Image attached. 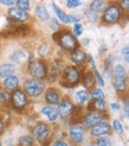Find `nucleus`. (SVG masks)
I'll return each mask as SVG.
<instances>
[{
	"instance_id": "nucleus-1",
	"label": "nucleus",
	"mask_w": 129,
	"mask_h": 146,
	"mask_svg": "<svg viewBox=\"0 0 129 146\" xmlns=\"http://www.w3.org/2000/svg\"><path fill=\"white\" fill-rule=\"evenodd\" d=\"M55 42L58 44L63 50L74 51L80 49V42H78L76 36L69 30H59L53 35Z\"/></svg>"
},
{
	"instance_id": "nucleus-2",
	"label": "nucleus",
	"mask_w": 129,
	"mask_h": 146,
	"mask_svg": "<svg viewBox=\"0 0 129 146\" xmlns=\"http://www.w3.org/2000/svg\"><path fill=\"white\" fill-rule=\"evenodd\" d=\"M82 72L75 65H68L63 69L61 76V84L68 88H74L81 82Z\"/></svg>"
},
{
	"instance_id": "nucleus-3",
	"label": "nucleus",
	"mask_w": 129,
	"mask_h": 146,
	"mask_svg": "<svg viewBox=\"0 0 129 146\" xmlns=\"http://www.w3.org/2000/svg\"><path fill=\"white\" fill-rule=\"evenodd\" d=\"M122 9L118 4H109L107 5V7L103 10V14H102V21L105 25H114L118 23L122 18Z\"/></svg>"
},
{
	"instance_id": "nucleus-4",
	"label": "nucleus",
	"mask_w": 129,
	"mask_h": 146,
	"mask_svg": "<svg viewBox=\"0 0 129 146\" xmlns=\"http://www.w3.org/2000/svg\"><path fill=\"white\" fill-rule=\"evenodd\" d=\"M28 74L32 76V78H37V80H45L49 75V67L47 63L40 58V60H33L32 62L28 63L27 67Z\"/></svg>"
},
{
	"instance_id": "nucleus-5",
	"label": "nucleus",
	"mask_w": 129,
	"mask_h": 146,
	"mask_svg": "<svg viewBox=\"0 0 129 146\" xmlns=\"http://www.w3.org/2000/svg\"><path fill=\"white\" fill-rule=\"evenodd\" d=\"M111 82L117 92H124L127 89V70L122 64H116L114 67Z\"/></svg>"
},
{
	"instance_id": "nucleus-6",
	"label": "nucleus",
	"mask_w": 129,
	"mask_h": 146,
	"mask_svg": "<svg viewBox=\"0 0 129 146\" xmlns=\"http://www.w3.org/2000/svg\"><path fill=\"white\" fill-rule=\"evenodd\" d=\"M32 137L37 140L40 145L46 146L51 138V132H50V126L46 122H38L32 129Z\"/></svg>"
},
{
	"instance_id": "nucleus-7",
	"label": "nucleus",
	"mask_w": 129,
	"mask_h": 146,
	"mask_svg": "<svg viewBox=\"0 0 129 146\" xmlns=\"http://www.w3.org/2000/svg\"><path fill=\"white\" fill-rule=\"evenodd\" d=\"M27 96L30 98H38L40 96L45 90V84L43 81L37 78H28L24 82V89H23Z\"/></svg>"
},
{
	"instance_id": "nucleus-8",
	"label": "nucleus",
	"mask_w": 129,
	"mask_h": 146,
	"mask_svg": "<svg viewBox=\"0 0 129 146\" xmlns=\"http://www.w3.org/2000/svg\"><path fill=\"white\" fill-rule=\"evenodd\" d=\"M10 101L12 107L16 111H23L28 105V96L23 89H16L13 90L12 94L10 95Z\"/></svg>"
},
{
	"instance_id": "nucleus-9",
	"label": "nucleus",
	"mask_w": 129,
	"mask_h": 146,
	"mask_svg": "<svg viewBox=\"0 0 129 146\" xmlns=\"http://www.w3.org/2000/svg\"><path fill=\"white\" fill-rule=\"evenodd\" d=\"M107 118H108V115H107L105 113L89 111L82 118V126L84 128H90V127H92L94 125H96L97 122L102 121V120H105Z\"/></svg>"
},
{
	"instance_id": "nucleus-10",
	"label": "nucleus",
	"mask_w": 129,
	"mask_h": 146,
	"mask_svg": "<svg viewBox=\"0 0 129 146\" xmlns=\"http://www.w3.org/2000/svg\"><path fill=\"white\" fill-rule=\"evenodd\" d=\"M58 114L59 118L62 119H69L70 116H72L74 112H75V105L72 104L69 98H64L58 102Z\"/></svg>"
},
{
	"instance_id": "nucleus-11",
	"label": "nucleus",
	"mask_w": 129,
	"mask_h": 146,
	"mask_svg": "<svg viewBox=\"0 0 129 146\" xmlns=\"http://www.w3.org/2000/svg\"><path fill=\"white\" fill-rule=\"evenodd\" d=\"M69 138L75 145H81L84 140V134H85V128L81 123H74L69 128Z\"/></svg>"
},
{
	"instance_id": "nucleus-12",
	"label": "nucleus",
	"mask_w": 129,
	"mask_h": 146,
	"mask_svg": "<svg viewBox=\"0 0 129 146\" xmlns=\"http://www.w3.org/2000/svg\"><path fill=\"white\" fill-rule=\"evenodd\" d=\"M89 129H90L91 137L98 138V137H102V135H108L111 132V126L108 121L102 120V121L97 122L96 125H94L92 127H90Z\"/></svg>"
},
{
	"instance_id": "nucleus-13",
	"label": "nucleus",
	"mask_w": 129,
	"mask_h": 146,
	"mask_svg": "<svg viewBox=\"0 0 129 146\" xmlns=\"http://www.w3.org/2000/svg\"><path fill=\"white\" fill-rule=\"evenodd\" d=\"M7 14H9V17L11 20L16 21V23H26L27 20H30V14H28L26 11H23L18 9L16 6H11L9 11H7Z\"/></svg>"
},
{
	"instance_id": "nucleus-14",
	"label": "nucleus",
	"mask_w": 129,
	"mask_h": 146,
	"mask_svg": "<svg viewBox=\"0 0 129 146\" xmlns=\"http://www.w3.org/2000/svg\"><path fill=\"white\" fill-rule=\"evenodd\" d=\"M44 99H45V102L47 105H51V106L58 105V102L61 101V93L56 88H49L45 92Z\"/></svg>"
},
{
	"instance_id": "nucleus-15",
	"label": "nucleus",
	"mask_w": 129,
	"mask_h": 146,
	"mask_svg": "<svg viewBox=\"0 0 129 146\" xmlns=\"http://www.w3.org/2000/svg\"><path fill=\"white\" fill-rule=\"evenodd\" d=\"M3 87L6 92H13L19 88V78L16 75H10L3 81Z\"/></svg>"
},
{
	"instance_id": "nucleus-16",
	"label": "nucleus",
	"mask_w": 129,
	"mask_h": 146,
	"mask_svg": "<svg viewBox=\"0 0 129 146\" xmlns=\"http://www.w3.org/2000/svg\"><path fill=\"white\" fill-rule=\"evenodd\" d=\"M41 114L46 116L49 121L51 122H56L57 119L59 118V114H58V109H57L55 106L51 105H46L41 108Z\"/></svg>"
},
{
	"instance_id": "nucleus-17",
	"label": "nucleus",
	"mask_w": 129,
	"mask_h": 146,
	"mask_svg": "<svg viewBox=\"0 0 129 146\" xmlns=\"http://www.w3.org/2000/svg\"><path fill=\"white\" fill-rule=\"evenodd\" d=\"M88 109L92 112H101V113H105L107 112V104L104 100L101 99H92L91 101H89L88 104Z\"/></svg>"
},
{
	"instance_id": "nucleus-18",
	"label": "nucleus",
	"mask_w": 129,
	"mask_h": 146,
	"mask_svg": "<svg viewBox=\"0 0 129 146\" xmlns=\"http://www.w3.org/2000/svg\"><path fill=\"white\" fill-rule=\"evenodd\" d=\"M70 60L72 61L76 65H82V64L85 63V61L88 60V55L85 54L83 50L77 49V50L71 51V54H70Z\"/></svg>"
},
{
	"instance_id": "nucleus-19",
	"label": "nucleus",
	"mask_w": 129,
	"mask_h": 146,
	"mask_svg": "<svg viewBox=\"0 0 129 146\" xmlns=\"http://www.w3.org/2000/svg\"><path fill=\"white\" fill-rule=\"evenodd\" d=\"M81 82L83 84V87L85 89H92L95 88V84H96V78H95V75L92 74L90 71H87L82 74V77H81Z\"/></svg>"
},
{
	"instance_id": "nucleus-20",
	"label": "nucleus",
	"mask_w": 129,
	"mask_h": 146,
	"mask_svg": "<svg viewBox=\"0 0 129 146\" xmlns=\"http://www.w3.org/2000/svg\"><path fill=\"white\" fill-rule=\"evenodd\" d=\"M90 100V93L85 89H82V90H78L76 94H75V101L78 107H82L84 104Z\"/></svg>"
},
{
	"instance_id": "nucleus-21",
	"label": "nucleus",
	"mask_w": 129,
	"mask_h": 146,
	"mask_svg": "<svg viewBox=\"0 0 129 146\" xmlns=\"http://www.w3.org/2000/svg\"><path fill=\"white\" fill-rule=\"evenodd\" d=\"M88 61L91 63V68H92V72L95 75V78H96V82L99 84V87H104V80H103V76L99 74V71L97 70V67H96V63L94 61L91 55H88Z\"/></svg>"
},
{
	"instance_id": "nucleus-22",
	"label": "nucleus",
	"mask_w": 129,
	"mask_h": 146,
	"mask_svg": "<svg viewBox=\"0 0 129 146\" xmlns=\"http://www.w3.org/2000/svg\"><path fill=\"white\" fill-rule=\"evenodd\" d=\"M14 71H16V67L14 64L11 63H4V64H0V77H7L10 75H13Z\"/></svg>"
},
{
	"instance_id": "nucleus-23",
	"label": "nucleus",
	"mask_w": 129,
	"mask_h": 146,
	"mask_svg": "<svg viewBox=\"0 0 129 146\" xmlns=\"http://www.w3.org/2000/svg\"><path fill=\"white\" fill-rule=\"evenodd\" d=\"M36 16H37V18L41 21H46V20H50V13L49 11L46 10V7L45 6H43V5H37L36 6Z\"/></svg>"
},
{
	"instance_id": "nucleus-24",
	"label": "nucleus",
	"mask_w": 129,
	"mask_h": 146,
	"mask_svg": "<svg viewBox=\"0 0 129 146\" xmlns=\"http://www.w3.org/2000/svg\"><path fill=\"white\" fill-rule=\"evenodd\" d=\"M107 1L105 0H92L89 5V10H91L92 12L95 13H99V12H103V10L107 7Z\"/></svg>"
},
{
	"instance_id": "nucleus-25",
	"label": "nucleus",
	"mask_w": 129,
	"mask_h": 146,
	"mask_svg": "<svg viewBox=\"0 0 129 146\" xmlns=\"http://www.w3.org/2000/svg\"><path fill=\"white\" fill-rule=\"evenodd\" d=\"M51 5H52V9H53V11L56 13L57 18L59 19V21H62V23H64V24H69V14H66L61 9V7H58L55 3H52Z\"/></svg>"
},
{
	"instance_id": "nucleus-26",
	"label": "nucleus",
	"mask_w": 129,
	"mask_h": 146,
	"mask_svg": "<svg viewBox=\"0 0 129 146\" xmlns=\"http://www.w3.org/2000/svg\"><path fill=\"white\" fill-rule=\"evenodd\" d=\"M34 138L32 135H23L19 138V146H33Z\"/></svg>"
},
{
	"instance_id": "nucleus-27",
	"label": "nucleus",
	"mask_w": 129,
	"mask_h": 146,
	"mask_svg": "<svg viewBox=\"0 0 129 146\" xmlns=\"http://www.w3.org/2000/svg\"><path fill=\"white\" fill-rule=\"evenodd\" d=\"M96 146H113V143L110 140V138H108L107 135H102L96 138Z\"/></svg>"
},
{
	"instance_id": "nucleus-28",
	"label": "nucleus",
	"mask_w": 129,
	"mask_h": 146,
	"mask_svg": "<svg viewBox=\"0 0 129 146\" xmlns=\"http://www.w3.org/2000/svg\"><path fill=\"white\" fill-rule=\"evenodd\" d=\"M25 57V52L23 50H16L11 55V60L14 62V63H19L24 60Z\"/></svg>"
},
{
	"instance_id": "nucleus-29",
	"label": "nucleus",
	"mask_w": 129,
	"mask_h": 146,
	"mask_svg": "<svg viewBox=\"0 0 129 146\" xmlns=\"http://www.w3.org/2000/svg\"><path fill=\"white\" fill-rule=\"evenodd\" d=\"M90 98L91 99H101V100H104L105 99V94L103 93L102 89H99V88H92L91 89V93H90Z\"/></svg>"
},
{
	"instance_id": "nucleus-30",
	"label": "nucleus",
	"mask_w": 129,
	"mask_h": 146,
	"mask_svg": "<svg viewBox=\"0 0 129 146\" xmlns=\"http://www.w3.org/2000/svg\"><path fill=\"white\" fill-rule=\"evenodd\" d=\"M16 5H17L18 9L23 10V11H26V12L30 10V7H31L30 0H16Z\"/></svg>"
},
{
	"instance_id": "nucleus-31",
	"label": "nucleus",
	"mask_w": 129,
	"mask_h": 146,
	"mask_svg": "<svg viewBox=\"0 0 129 146\" xmlns=\"http://www.w3.org/2000/svg\"><path fill=\"white\" fill-rule=\"evenodd\" d=\"M50 51H51V48H50L49 44H41L39 46V49H38V54H39V56L41 58H44L50 54Z\"/></svg>"
},
{
	"instance_id": "nucleus-32",
	"label": "nucleus",
	"mask_w": 129,
	"mask_h": 146,
	"mask_svg": "<svg viewBox=\"0 0 129 146\" xmlns=\"http://www.w3.org/2000/svg\"><path fill=\"white\" fill-rule=\"evenodd\" d=\"M84 14H85V18H87L89 21H91V23H97L98 21V16H97V13H95V12H92L91 10H87L84 12Z\"/></svg>"
},
{
	"instance_id": "nucleus-33",
	"label": "nucleus",
	"mask_w": 129,
	"mask_h": 146,
	"mask_svg": "<svg viewBox=\"0 0 129 146\" xmlns=\"http://www.w3.org/2000/svg\"><path fill=\"white\" fill-rule=\"evenodd\" d=\"M113 129L120 135L123 134V126H122V123H121V121H118L117 119L113 121Z\"/></svg>"
},
{
	"instance_id": "nucleus-34",
	"label": "nucleus",
	"mask_w": 129,
	"mask_h": 146,
	"mask_svg": "<svg viewBox=\"0 0 129 146\" xmlns=\"http://www.w3.org/2000/svg\"><path fill=\"white\" fill-rule=\"evenodd\" d=\"M65 5L69 9H77L82 6V0H65Z\"/></svg>"
},
{
	"instance_id": "nucleus-35",
	"label": "nucleus",
	"mask_w": 129,
	"mask_h": 146,
	"mask_svg": "<svg viewBox=\"0 0 129 146\" xmlns=\"http://www.w3.org/2000/svg\"><path fill=\"white\" fill-rule=\"evenodd\" d=\"M76 37H78V36H81L83 33V25L81 23H75L74 24V32H72Z\"/></svg>"
},
{
	"instance_id": "nucleus-36",
	"label": "nucleus",
	"mask_w": 129,
	"mask_h": 146,
	"mask_svg": "<svg viewBox=\"0 0 129 146\" xmlns=\"http://www.w3.org/2000/svg\"><path fill=\"white\" fill-rule=\"evenodd\" d=\"M10 101V95L6 90H0V104H7Z\"/></svg>"
},
{
	"instance_id": "nucleus-37",
	"label": "nucleus",
	"mask_w": 129,
	"mask_h": 146,
	"mask_svg": "<svg viewBox=\"0 0 129 146\" xmlns=\"http://www.w3.org/2000/svg\"><path fill=\"white\" fill-rule=\"evenodd\" d=\"M122 57H123V60L129 63V44H127L123 49H122Z\"/></svg>"
},
{
	"instance_id": "nucleus-38",
	"label": "nucleus",
	"mask_w": 129,
	"mask_h": 146,
	"mask_svg": "<svg viewBox=\"0 0 129 146\" xmlns=\"http://www.w3.org/2000/svg\"><path fill=\"white\" fill-rule=\"evenodd\" d=\"M118 5L121 6V9H122V10L129 12V0H120Z\"/></svg>"
},
{
	"instance_id": "nucleus-39",
	"label": "nucleus",
	"mask_w": 129,
	"mask_h": 146,
	"mask_svg": "<svg viewBox=\"0 0 129 146\" xmlns=\"http://www.w3.org/2000/svg\"><path fill=\"white\" fill-rule=\"evenodd\" d=\"M0 4L3 6H10L11 7L16 4V0H0Z\"/></svg>"
},
{
	"instance_id": "nucleus-40",
	"label": "nucleus",
	"mask_w": 129,
	"mask_h": 146,
	"mask_svg": "<svg viewBox=\"0 0 129 146\" xmlns=\"http://www.w3.org/2000/svg\"><path fill=\"white\" fill-rule=\"evenodd\" d=\"M70 23H80V17L78 16H72V14H69V24Z\"/></svg>"
},
{
	"instance_id": "nucleus-41",
	"label": "nucleus",
	"mask_w": 129,
	"mask_h": 146,
	"mask_svg": "<svg viewBox=\"0 0 129 146\" xmlns=\"http://www.w3.org/2000/svg\"><path fill=\"white\" fill-rule=\"evenodd\" d=\"M51 146H69V144H68L66 141H64V140H61V139H58V140L53 141V144H52Z\"/></svg>"
},
{
	"instance_id": "nucleus-42",
	"label": "nucleus",
	"mask_w": 129,
	"mask_h": 146,
	"mask_svg": "<svg viewBox=\"0 0 129 146\" xmlns=\"http://www.w3.org/2000/svg\"><path fill=\"white\" fill-rule=\"evenodd\" d=\"M110 107H111V109H114V111H120L121 109V106L117 104V102H113L110 105Z\"/></svg>"
},
{
	"instance_id": "nucleus-43",
	"label": "nucleus",
	"mask_w": 129,
	"mask_h": 146,
	"mask_svg": "<svg viewBox=\"0 0 129 146\" xmlns=\"http://www.w3.org/2000/svg\"><path fill=\"white\" fill-rule=\"evenodd\" d=\"M4 129H5V123H4V120H3V118H1V116H0V135L3 134Z\"/></svg>"
},
{
	"instance_id": "nucleus-44",
	"label": "nucleus",
	"mask_w": 129,
	"mask_h": 146,
	"mask_svg": "<svg viewBox=\"0 0 129 146\" xmlns=\"http://www.w3.org/2000/svg\"><path fill=\"white\" fill-rule=\"evenodd\" d=\"M33 60H34V55L31 52L30 55H28V63H30V62H32Z\"/></svg>"
},
{
	"instance_id": "nucleus-45",
	"label": "nucleus",
	"mask_w": 129,
	"mask_h": 146,
	"mask_svg": "<svg viewBox=\"0 0 129 146\" xmlns=\"http://www.w3.org/2000/svg\"><path fill=\"white\" fill-rule=\"evenodd\" d=\"M83 45H87V44H89V38H85V39H83Z\"/></svg>"
},
{
	"instance_id": "nucleus-46",
	"label": "nucleus",
	"mask_w": 129,
	"mask_h": 146,
	"mask_svg": "<svg viewBox=\"0 0 129 146\" xmlns=\"http://www.w3.org/2000/svg\"><path fill=\"white\" fill-rule=\"evenodd\" d=\"M87 146H94V145H91V144H90V145H87Z\"/></svg>"
},
{
	"instance_id": "nucleus-47",
	"label": "nucleus",
	"mask_w": 129,
	"mask_h": 146,
	"mask_svg": "<svg viewBox=\"0 0 129 146\" xmlns=\"http://www.w3.org/2000/svg\"><path fill=\"white\" fill-rule=\"evenodd\" d=\"M0 146H1V143H0Z\"/></svg>"
},
{
	"instance_id": "nucleus-48",
	"label": "nucleus",
	"mask_w": 129,
	"mask_h": 146,
	"mask_svg": "<svg viewBox=\"0 0 129 146\" xmlns=\"http://www.w3.org/2000/svg\"><path fill=\"white\" fill-rule=\"evenodd\" d=\"M76 146H80V145H76Z\"/></svg>"
}]
</instances>
